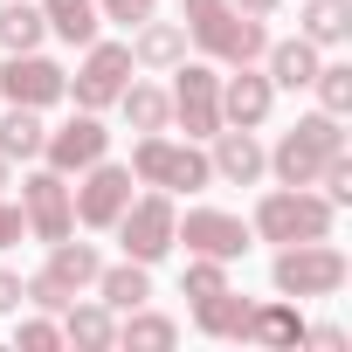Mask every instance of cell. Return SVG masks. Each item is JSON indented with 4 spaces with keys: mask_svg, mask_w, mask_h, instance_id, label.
<instances>
[{
    "mask_svg": "<svg viewBox=\"0 0 352 352\" xmlns=\"http://www.w3.org/2000/svg\"><path fill=\"white\" fill-rule=\"evenodd\" d=\"M194 331H201V338H242V331H249V297H242V290L194 297Z\"/></svg>",
    "mask_w": 352,
    "mask_h": 352,
    "instance_id": "22",
    "label": "cell"
},
{
    "mask_svg": "<svg viewBox=\"0 0 352 352\" xmlns=\"http://www.w3.org/2000/svg\"><path fill=\"white\" fill-rule=\"evenodd\" d=\"M97 270H104V256H97L90 242H76V235L49 242V276H56V283H69V290H90V283H97Z\"/></svg>",
    "mask_w": 352,
    "mask_h": 352,
    "instance_id": "28",
    "label": "cell"
},
{
    "mask_svg": "<svg viewBox=\"0 0 352 352\" xmlns=\"http://www.w3.org/2000/svg\"><path fill=\"white\" fill-rule=\"evenodd\" d=\"M35 8H42L49 35H56V42H69V49H90V42L104 35V14H97V0H35Z\"/></svg>",
    "mask_w": 352,
    "mask_h": 352,
    "instance_id": "21",
    "label": "cell"
},
{
    "mask_svg": "<svg viewBox=\"0 0 352 352\" xmlns=\"http://www.w3.org/2000/svg\"><path fill=\"white\" fill-rule=\"evenodd\" d=\"M21 214H28V235H35V242H63V235H76L69 173H56V166H35L28 180H21Z\"/></svg>",
    "mask_w": 352,
    "mask_h": 352,
    "instance_id": "11",
    "label": "cell"
},
{
    "mask_svg": "<svg viewBox=\"0 0 352 352\" xmlns=\"http://www.w3.org/2000/svg\"><path fill=\"white\" fill-rule=\"evenodd\" d=\"M228 8H235V14H256V21H270V14L283 8V0H228Z\"/></svg>",
    "mask_w": 352,
    "mask_h": 352,
    "instance_id": "37",
    "label": "cell"
},
{
    "mask_svg": "<svg viewBox=\"0 0 352 352\" xmlns=\"http://www.w3.org/2000/svg\"><path fill=\"white\" fill-rule=\"evenodd\" d=\"M124 201H131V166H118L111 152H104L97 166H83L76 187H69V208H76L83 228H111V221L124 214Z\"/></svg>",
    "mask_w": 352,
    "mask_h": 352,
    "instance_id": "10",
    "label": "cell"
},
{
    "mask_svg": "<svg viewBox=\"0 0 352 352\" xmlns=\"http://www.w3.org/2000/svg\"><path fill=\"white\" fill-rule=\"evenodd\" d=\"M208 166H214L221 187H256L263 173H270V145H263L256 131H242V124H221V131L208 138Z\"/></svg>",
    "mask_w": 352,
    "mask_h": 352,
    "instance_id": "15",
    "label": "cell"
},
{
    "mask_svg": "<svg viewBox=\"0 0 352 352\" xmlns=\"http://www.w3.org/2000/svg\"><path fill=\"white\" fill-rule=\"evenodd\" d=\"M111 111H124V124H131V131H166V124H173L166 90H159V83H138V76L118 90V104H111Z\"/></svg>",
    "mask_w": 352,
    "mask_h": 352,
    "instance_id": "26",
    "label": "cell"
},
{
    "mask_svg": "<svg viewBox=\"0 0 352 352\" xmlns=\"http://www.w3.org/2000/svg\"><path fill=\"white\" fill-rule=\"evenodd\" d=\"M8 173H14V166H8V159H0V194H8Z\"/></svg>",
    "mask_w": 352,
    "mask_h": 352,
    "instance_id": "38",
    "label": "cell"
},
{
    "mask_svg": "<svg viewBox=\"0 0 352 352\" xmlns=\"http://www.w3.org/2000/svg\"><path fill=\"white\" fill-rule=\"evenodd\" d=\"M21 304H28L21 276H14V270H0V318H21Z\"/></svg>",
    "mask_w": 352,
    "mask_h": 352,
    "instance_id": "36",
    "label": "cell"
},
{
    "mask_svg": "<svg viewBox=\"0 0 352 352\" xmlns=\"http://www.w3.org/2000/svg\"><path fill=\"white\" fill-rule=\"evenodd\" d=\"M131 63L138 69H173V63H187V28L180 21H138L131 28Z\"/></svg>",
    "mask_w": 352,
    "mask_h": 352,
    "instance_id": "19",
    "label": "cell"
},
{
    "mask_svg": "<svg viewBox=\"0 0 352 352\" xmlns=\"http://www.w3.org/2000/svg\"><path fill=\"white\" fill-rule=\"evenodd\" d=\"M311 90H318V111L345 118V111H352V63H318Z\"/></svg>",
    "mask_w": 352,
    "mask_h": 352,
    "instance_id": "29",
    "label": "cell"
},
{
    "mask_svg": "<svg viewBox=\"0 0 352 352\" xmlns=\"http://www.w3.org/2000/svg\"><path fill=\"white\" fill-rule=\"evenodd\" d=\"M180 28H187V42H194L208 63H221V69L263 63V49H270V28H263L256 14H235L228 0H187V8H180Z\"/></svg>",
    "mask_w": 352,
    "mask_h": 352,
    "instance_id": "1",
    "label": "cell"
},
{
    "mask_svg": "<svg viewBox=\"0 0 352 352\" xmlns=\"http://www.w3.org/2000/svg\"><path fill=\"white\" fill-rule=\"evenodd\" d=\"M42 138H49V124H42V111H28V104H8L0 111V159H42Z\"/></svg>",
    "mask_w": 352,
    "mask_h": 352,
    "instance_id": "25",
    "label": "cell"
},
{
    "mask_svg": "<svg viewBox=\"0 0 352 352\" xmlns=\"http://www.w3.org/2000/svg\"><path fill=\"white\" fill-rule=\"evenodd\" d=\"M21 290H28V304L35 311H49V318H63V304H76L83 290H69V283H56L49 270H35V276H21Z\"/></svg>",
    "mask_w": 352,
    "mask_h": 352,
    "instance_id": "30",
    "label": "cell"
},
{
    "mask_svg": "<svg viewBox=\"0 0 352 352\" xmlns=\"http://www.w3.org/2000/svg\"><path fill=\"white\" fill-rule=\"evenodd\" d=\"M276 111V83L263 76V63H235L221 76V124H242V131H263Z\"/></svg>",
    "mask_w": 352,
    "mask_h": 352,
    "instance_id": "14",
    "label": "cell"
},
{
    "mask_svg": "<svg viewBox=\"0 0 352 352\" xmlns=\"http://www.w3.org/2000/svg\"><path fill=\"white\" fill-rule=\"evenodd\" d=\"M97 304H111V311H138V304H152V263H104L97 270Z\"/></svg>",
    "mask_w": 352,
    "mask_h": 352,
    "instance_id": "18",
    "label": "cell"
},
{
    "mask_svg": "<svg viewBox=\"0 0 352 352\" xmlns=\"http://www.w3.org/2000/svg\"><path fill=\"white\" fill-rule=\"evenodd\" d=\"M63 97H69V69H63L56 56L28 49V56H8V63H0V104L49 111V104H63Z\"/></svg>",
    "mask_w": 352,
    "mask_h": 352,
    "instance_id": "12",
    "label": "cell"
},
{
    "mask_svg": "<svg viewBox=\"0 0 352 352\" xmlns=\"http://www.w3.org/2000/svg\"><path fill=\"white\" fill-rule=\"evenodd\" d=\"M318 63H324V49H318V42H304V35H283V42H270V49H263V76H270L276 90H311Z\"/></svg>",
    "mask_w": 352,
    "mask_h": 352,
    "instance_id": "17",
    "label": "cell"
},
{
    "mask_svg": "<svg viewBox=\"0 0 352 352\" xmlns=\"http://www.w3.org/2000/svg\"><path fill=\"white\" fill-rule=\"evenodd\" d=\"M97 14H104V21L138 28V21H152V14H159V0H97Z\"/></svg>",
    "mask_w": 352,
    "mask_h": 352,
    "instance_id": "34",
    "label": "cell"
},
{
    "mask_svg": "<svg viewBox=\"0 0 352 352\" xmlns=\"http://www.w3.org/2000/svg\"><path fill=\"white\" fill-rule=\"evenodd\" d=\"M118 345L131 352H166V345H180V324H173L166 311L138 304V311H118Z\"/></svg>",
    "mask_w": 352,
    "mask_h": 352,
    "instance_id": "24",
    "label": "cell"
},
{
    "mask_svg": "<svg viewBox=\"0 0 352 352\" xmlns=\"http://www.w3.org/2000/svg\"><path fill=\"white\" fill-rule=\"evenodd\" d=\"M345 276H352V263H345V249L324 235V242H283L276 249V263H270V283H276V297H338L345 290Z\"/></svg>",
    "mask_w": 352,
    "mask_h": 352,
    "instance_id": "5",
    "label": "cell"
},
{
    "mask_svg": "<svg viewBox=\"0 0 352 352\" xmlns=\"http://www.w3.org/2000/svg\"><path fill=\"white\" fill-rule=\"evenodd\" d=\"M131 42H90L83 49V63H76V76H69V97H76V111H111L118 104V90L131 83Z\"/></svg>",
    "mask_w": 352,
    "mask_h": 352,
    "instance_id": "9",
    "label": "cell"
},
{
    "mask_svg": "<svg viewBox=\"0 0 352 352\" xmlns=\"http://www.w3.org/2000/svg\"><path fill=\"white\" fill-rule=\"evenodd\" d=\"M249 345H304V311L297 297H270V304H249Z\"/></svg>",
    "mask_w": 352,
    "mask_h": 352,
    "instance_id": "20",
    "label": "cell"
},
{
    "mask_svg": "<svg viewBox=\"0 0 352 352\" xmlns=\"http://www.w3.org/2000/svg\"><path fill=\"white\" fill-rule=\"evenodd\" d=\"M173 214H180V208H173V194H131L124 201V214L111 221V235H118V249L131 256V263H166L173 249H180V242H173Z\"/></svg>",
    "mask_w": 352,
    "mask_h": 352,
    "instance_id": "6",
    "label": "cell"
},
{
    "mask_svg": "<svg viewBox=\"0 0 352 352\" xmlns=\"http://www.w3.org/2000/svg\"><path fill=\"white\" fill-rule=\"evenodd\" d=\"M131 180L138 187H159V194H201L214 187V166L201 152V138H166V131H138L131 145Z\"/></svg>",
    "mask_w": 352,
    "mask_h": 352,
    "instance_id": "2",
    "label": "cell"
},
{
    "mask_svg": "<svg viewBox=\"0 0 352 352\" xmlns=\"http://www.w3.org/2000/svg\"><path fill=\"white\" fill-rule=\"evenodd\" d=\"M180 290H187V297H214V290H228V263H214V256H187Z\"/></svg>",
    "mask_w": 352,
    "mask_h": 352,
    "instance_id": "31",
    "label": "cell"
},
{
    "mask_svg": "<svg viewBox=\"0 0 352 352\" xmlns=\"http://www.w3.org/2000/svg\"><path fill=\"white\" fill-rule=\"evenodd\" d=\"M345 152V118L331 111H304L276 145H270V173H276V187H318V173Z\"/></svg>",
    "mask_w": 352,
    "mask_h": 352,
    "instance_id": "3",
    "label": "cell"
},
{
    "mask_svg": "<svg viewBox=\"0 0 352 352\" xmlns=\"http://www.w3.org/2000/svg\"><path fill=\"white\" fill-rule=\"evenodd\" d=\"M14 345H21V352H56V345H63V324H56L49 311H42V318H21V324H14Z\"/></svg>",
    "mask_w": 352,
    "mask_h": 352,
    "instance_id": "32",
    "label": "cell"
},
{
    "mask_svg": "<svg viewBox=\"0 0 352 352\" xmlns=\"http://www.w3.org/2000/svg\"><path fill=\"white\" fill-rule=\"evenodd\" d=\"M42 35H49V21H42L35 0H0V49H8V56L42 49Z\"/></svg>",
    "mask_w": 352,
    "mask_h": 352,
    "instance_id": "27",
    "label": "cell"
},
{
    "mask_svg": "<svg viewBox=\"0 0 352 352\" xmlns=\"http://www.w3.org/2000/svg\"><path fill=\"white\" fill-rule=\"evenodd\" d=\"M63 345H76V352H111L118 345V311L111 304H97V297H76V304H63Z\"/></svg>",
    "mask_w": 352,
    "mask_h": 352,
    "instance_id": "16",
    "label": "cell"
},
{
    "mask_svg": "<svg viewBox=\"0 0 352 352\" xmlns=\"http://www.w3.org/2000/svg\"><path fill=\"white\" fill-rule=\"evenodd\" d=\"M173 124H180L187 138H214L221 131V69L214 63H173Z\"/></svg>",
    "mask_w": 352,
    "mask_h": 352,
    "instance_id": "7",
    "label": "cell"
},
{
    "mask_svg": "<svg viewBox=\"0 0 352 352\" xmlns=\"http://www.w3.org/2000/svg\"><path fill=\"white\" fill-rule=\"evenodd\" d=\"M28 235V214H21V201H8V194H0V249H14Z\"/></svg>",
    "mask_w": 352,
    "mask_h": 352,
    "instance_id": "35",
    "label": "cell"
},
{
    "mask_svg": "<svg viewBox=\"0 0 352 352\" xmlns=\"http://www.w3.org/2000/svg\"><path fill=\"white\" fill-rule=\"evenodd\" d=\"M173 242H187V256H214V263H242L256 249L249 221L228 214V208H187V214H173Z\"/></svg>",
    "mask_w": 352,
    "mask_h": 352,
    "instance_id": "8",
    "label": "cell"
},
{
    "mask_svg": "<svg viewBox=\"0 0 352 352\" xmlns=\"http://www.w3.org/2000/svg\"><path fill=\"white\" fill-rule=\"evenodd\" d=\"M331 221H338V208H331L318 187H270V194L256 201V214H249V235L283 249V242H324Z\"/></svg>",
    "mask_w": 352,
    "mask_h": 352,
    "instance_id": "4",
    "label": "cell"
},
{
    "mask_svg": "<svg viewBox=\"0 0 352 352\" xmlns=\"http://www.w3.org/2000/svg\"><path fill=\"white\" fill-rule=\"evenodd\" d=\"M297 35L304 42H318V49H345V35H352V0H297Z\"/></svg>",
    "mask_w": 352,
    "mask_h": 352,
    "instance_id": "23",
    "label": "cell"
},
{
    "mask_svg": "<svg viewBox=\"0 0 352 352\" xmlns=\"http://www.w3.org/2000/svg\"><path fill=\"white\" fill-rule=\"evenodd\" d=\"M318 187H324V201H331V208H352V152H338V159L318 173Z\"/></svg>",
    "mask_w": 352,
    "mask_h": 352,
    "instance_id": "33",
    "label": "cell"
},
{
    "mask_svg": "<svg viewBox=\"0 0 352 352\" xmlns=\"http://www.w3.org/2000/svg\"><path fill=\"white\" fill-rule=\"evenodd\" d=\"M104 152H111V131H104V118H97V111H76V118H63V124L42 138V166L69 173V180H76L83 166H97Z\"/></svg>",
    "mask_w": 352,
    "mask_h": 352,
    "instance_id": "13",
    "label": "cell"
}]
</instances>
